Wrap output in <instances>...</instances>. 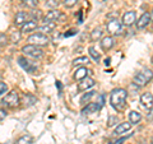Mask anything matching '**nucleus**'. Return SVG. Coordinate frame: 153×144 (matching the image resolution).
I'll return each instance as SVG.
<instances>
[{
  "instance_id": "nucleus-1",
  "label": "nucleus",
  "mask_w": 153,
  "mask_h": 144,
  "mask_svg": "<svg viewBox=\"0 0 153 144\" xmlns=\"http://www.w3.org/2000/svg\"><path fill=\"white\" fill-rule=\"evenodd\" d=\"M126 98H128V91L124 88H116L110 93V105L116 111H123L126 106Z\"/></svg>"
},
{
  "instance_id": "nucleus-2",
  "label": "nucleus",
  "mask_w": 153,
  "mask_h": 144,
  "mask_svg": "<svg viewBox=\"0 0 153 144\" xmlns=\"http://www.w3.org/2000/svg\"><path fill=\"white\" fill-rule=\"evenodd\" d=\"M153 79V71L148 68H144L142 69L140 71H138V73L134 75L133 78V83L137 85V87H146V85L149 83V82Z\"/></svg>"
},
{
  "instance_id": "nucleus-3",
  "label": "nucleus",
  "mask_w": 153,
  "mask_h": 144,
  "mask_svg": "<svg viewBox=\"0 0 153 144\" xmlns=\"http://www.w3.org/2000/svg\"><path fill=\"white\" fill-rule=\"evenodd\" d=\"M1 106L7 108H16L21 105V96L17 91H9L1 98Z\"/></svg>"
},
{
  "instance_id": "nucleus-4",
  "label": "nucleus",
  "mask_w": 153,
  "mask_h": 144,
  "mask_svg": "<svg viewBox=\"0 0 153 144\" xmlns=\"http://www.w3.org/2000/svg\"><path fill=\"white\" fill-rule=\"evenodd\" d=\"M22 52L26 57H30V59H33V60H40L45 56V51L41 47L33 46L30 44H27L22 47Z\"/></svg>"
},
{
  "instance_id": "nucleus-5",
  "label": "nucleus",
  "mask_w": 153,
  "mask_h": 144,
  "mask_svg": "<svg viewBox=\"0 0 153 144\" xmlns=\"http://www.w3.org/2000/svg\"><path fill=\"white\" fill-rule=\"evenodd\" d=\"M27 42L30 45L33 46H37V47H45L50 44V38L47 37L46 35H42L40 32H36V33H32V35L27 38Z\"/></svg>"
},
{
  "instance_id": "nucleus-6",
  "label": "nucleus",
  "mask_w": 153,
  "mask_h": 144,
  "mask_svg": "<svg viewBox=\"0 0 153 144\" xmlns=\"http://www.w3.org/2000/svg\"><path fill=\"white\" fill-rule=\"evenodd\" d=\"M17 61H18L19 66H21L23 70H26V73H28V74H36L37 73L38 66L33 63V61H31L30 59H27L26 56H19L17 59Z\"/></svg>"
},
{
  "instance_id": "nucleus-7",
  "label": "nucleus",
  "mask_w": 153,
  "mask_h": 144,
  "mask_svg": "<svg viewBox=\"0 0 153 144\" xmlns=\"http://www.w3.org/2000/svg\"><path fill=\"white\" fill-rule=\"evenodd\" d=\"M106 30L110 35H120L121 31H123V23L119 21L117 18H114V19H108L106 22Z\"/></svg>"
},
{
  "instance_id": "nucleus-8",
  "label": "nucleus",
  "mask_w": 153,
  "mask_h": 144,
  "mask_svg": "<svg viewBox=\"0 0 153 144\" xmlns=\"http://www.w3.org/2000/svg\"><path fill=\"white\" fill-rule=\"evenodd\" d=\"M28 19H31V13H28L26 10H19V12L16 13V16H14L13 23H14V26L16 27L21 28L28 21Z\"/></svg>"
},
{
  "instance_id": "nucleus-9",
  "label": "nucleus",
  "mask_w": 153,
  "mask_h": 144,
  "mask_svg": "<svg viewBox=\"0 0 153 144\" xmlns=\"http://www.w3.org/2000/svg\"><path fill=\"white\" fill-rule=\"evenodd\" d=\"M63 13H61L59 9H51V10L47 12L45 16H44V23L46 22H57V21H60L61 18H63Z\"/></svg>"
},
{
  "instance_id": "nucleus-10",
  "label": "nucleus",
  "mask_w": 153,
  "mask_h": 144,
  "mask_svg": "<svg viewBox=\"0 0 153 144\" xmlns=\"http://www.w3.org/2000/svg\"><path fill=\"white\" fill-rule=\"evenodd\" d=\"M38 28V19L37 18H31L21 27V33H31L36 31Z\"/></svg>"
},
{
  "instance_id": "nucleus-11",
  "label": "nucleus",
  "mask_w": 153,
  "mask_h": 144,
  "mask_svg": "<svg viewBox=\"0 0 153 144\" xmlns=\"http://www.w3.org/2000/svg\"><path fill=\"white\" fill-rule=\"evenodd\" d=\"M96 84V82L93 78H89V76H87V78L82 79L78 83V91L79 92H87V91H89L91 88H93Z\"/></svg>"
},
{
  "instance_id": "nucleus-12",
  "label": "nucleus",
  "mask_w": 153,
  "mask_h": 144,
  "mask_svg": "<svg viewBox=\"0 0 153 144\" xmlns=\"http://www.w3.org/2000/svg\"><path fill=\"white\" fill-rule=\"evenodd\" d=\"M137 22V13L134 10H130V12H126L125 14L123 16V26H126V27H130L133 26L134 23Z\"/></svg>"
},
{
  "instance_id": "nucleus-13",
  "label": "nucleus",
  "mask_w": 153,
  "mask_h": 144,
  "mask_svg": "<svg viewBox=\"0 0 153 144\" xmlns=\"http://www.w3.org/2000/svg\"><path fill=\"white\" fill-rule=\"evenodd\" d=\"M152 21V16L148 12L146 13H143L142 16L139 17V19H138V22H137V28L138 30H144V28L149 24Z\"/></svg>"
},
{
  "instance_id": "nucleus-14",
  "label": "nucleus",
  "mask_w": 153,
  "mask_h": 144,
  "mask_svg": "<svg viewBox=\"0 0 153 144\" xmlns=\"http://www.w3.org/2000/svg\"><path fill=\"white\" fill-rule=\"evenodd\" d=\"M100 46L103 51H110L115 46V40L112 36H105L101 38V42H100Z\"/></svg>"
},
{
  "instance_id": "nucleus-15",
  "label": "nucleus",
  "mask_w": 153,
  "mask_h": 144,
  "mask_svg": "<svg viewBox=\"0 0 153 144\" xmlns=\"http://www.w3.org/2000/svg\"><path fill=\"white\" fill-rule=\"evenodd\" d=\"M130 129H131V124H130V122H128V121L120 122V124H117L116 128H115L114 135H115V137H119V135H121V134L128 133L129 130H130Z\"/></svg>"
},
{
  "instance_id": "nucleus-16",
  "label": "nucleus",
  "mask_w": 153,
  "mask_h": 144,
  "mask_svg": "<svg viewBox=\"0 0 153 144\" xmlns=\"http://www.w3.org/2000/svg\"><path fill=\"white\" fill-rule=\"evenodd\" d=\"M140 103L142 106L146 108H152L153 107V94L151 92H144L140 94Z\"/></svg>"
},
{
  "instance_id": "nucleus-17",
  "label": "nucleus",
  "mask_w": 153,
  "mask_h": 144,
  "mask_svg": "<svg viewBox=\"0 0 153 144\" xmlns=\"http://www.w3.org/2000/svg\"><path fill=\"white\" fill-rule=\"evenodd\" d=\"M89 73H91V70H88L87 68H85V66H79V68H76V70L74 71L73 78H74V80L80 82L82 79L87 78Z\"/></svg>"
},
{
  "instance_id": "nucleus-18",
  "label": "nucleus",
  "mask_w": 153,
  "mask_h": 144,
  "mask_svg": "<svg viewBox=\"0 0 153 144\" xmlns=\"http://www.w3.org/2000/svg\"><path fill=\"white\" fill-rule=\"evenodd\" d=\"M101 107L97 105V102H89L87 103V106H84L82 108V114L83 115H92V114H96L97 111H100Z\"/></svg>"
},
{
  "instance_id": "nucleus-19",
  "label": "nucleus",
  "mask_w": 153,
  "mask_h": 144,
  "mask_svg": "<svg viewBox=\"0 0 153 144\" xmlns=\"http://www.w3.org/2000/svg\"><path fill=\"white\" fill-rule=\"evenodd\" d=\"M55 28H56V23H54V22H46L42 26L38 27L37 30H38V32H40V33H42V35H47V33H51L52 31L55 30Z\"/></svg>"
},
{
  "instance_id": "nucleus-20",
  "label": "nucleus",
  "mask_w": 153,
  "mask_h": 144,
  "mask_svg": "<svg viewBox=\"0 0 153 144\" xmlns=\"http://www.w3.org/2000/svg\"><path fill=\"white\" fill-rule=\"evenodd\" d=\"M142 121V114H139L138 111H130L129 112V122L131 125H137Z\"/></svg>"
},
{
  "instance_id": "nucleus-21",
  "label": "nucleus",
  "mask_w": 153,
  "mask_h": 144,
  "mask_svg": "<svg viewBox=\"0 0 153 144\" xmlns=\"http://www.w3.org/2000/svg\"><path fill=\"white\" fill-rule=\"evenodd\" d=\"M33 143V137L30 135V134H25V135L19 137L14 144H32Z\"/></svg>"
},
{
  "instance_id": "nucleus-22",
  "label": "nucleus",
  "mask_w": 153,
  "mask_h": 144,
  "mask_svg": "<svg viewBox=\"0 0 153 144\" xmlns=\"http://www.w3.org/2000/svg\"><path fill=\"white\" fill-rule=\"evenodd\" d=\"M102 35H103V31H102V28L101 27H97V28H94V30L91 32V41H98V40H101L102 38Z\"/></svg>"
},
{
  "instance_id": "nucleus-23",
  "label": "nucleus",
  "mask_w": 153,
  "mask_h": 144,
  "mask_svg": "<svg viewBox=\"0 0 153 144\" xmlns=\"http://www.w3.org/2000/svg\"><path fill=\"white\" fill-rule=\"evenodd\" d=\"M37 102V98L35 97L33 94L31 93H26L25 96H23V103L26 105V106H32V105H35Z\"/></svg>"
},
{
  "instance_id": "nucleus-24",
  "label": "nucleus",
  "mask_w": 153,
  "mask_h": 144,
  "mask_svg": "<svg viewBox=\"0 0 153 144\" xmlns=\"http://www.w3.org/2000/svg\"><path fill=\"white\" fill-rule=\"evenodd\" d=\"M94 91H87V93H84L82 97H80V105H83V106H85L87 103H89L91 98L94 96Z\"/></svg>"
},
{
  "instance_id": "nucleus-25",
  "label": "nucleus",
  "mask_w": 153,
  "mask_h": 144,
  "mask_svg": "<svg viewBox=\"0 0 153 144\" xmlns=\"http://www.w3.org/2000/svg\"><path fill=\"white\" fill-rule=\"evenodd\" d=\"M85 64H89V59L87 56H80V57H76V59L73 60V65L74 66H84Z\"/></svg>"
},
{
  "instance_id": "nucleus-26",
  "label": "nucleus",
  "mask_w": 153,
  "mask_h": 144,
  "mask_svg": "<svg viewBox=\"0 0 153 144\" xmlns=\"http://www.w3.org/2000/svg\"><path fill=\"white\" fill-rule=\"evenodd\" d=\"M88 52H89V56L92 57V59L96 61V63H100V60H101V54L96 50L94 46H91L88 49Z\"/></svg>"
},
{
  "instance_id": "nucleus-27",
  "label": "nucleus",
  "mask_w": 153,
  "mask_h": 144,
  "mask_svg": "<svg viewBox=\"0 0 153 144\" xmlns=\"http://www.w3.org/2000/svg\"><path fill=\"white\" fill-rule=\"evenodd\" d=\"M21 36H22V33L19 32V31H13V32H10V36H9V42H12V44L17 45L18 42L21 41Z\"/></svg>"
},
{
  "instance_id": "nucleus-28",
  "label": "nucleus",
  "mask_w": 153,
  "mask_h": 144,
  "mask_svg": "<svg viewBox=\"0 0 153 144\" xmlns=\"http://www.w3.org/2000/svg\"><path fill=\"white\" fill-rule=\"evenodd\" d=\"M22 1H23V5L26 8H30V9L36 8L38 4V0H22Z\"/></svg>"
},
{
  "instance_id": "nucleus-29",
  "label": "nucleus",
  "mask_w": 153,
  "mask_h": 144,
  "mask_svg": "<svg viewBox=\"0 0 153 144\" xmlns=\"http://www.w3.org/2000/svg\"><path fill=\"white\" fill-rule=\"evenodd\" d=\"M9 44V37L5 35V33H0V46H8Z\"/></svg>"
},
{
  "instance_id": "nucleus-30",
  "label": "nucleus",
  "mask_w": 153,
  "mask_h": 144,
  "mask_svg": "<svg viewBox=\"0 0 153 144\" xmlns=\"http://www.w3.org/2000/svg\"><path fill=\"white\" fill-rule=\"evenodd\" d=\"M59 4H60L59 0H46V7H49L51 9H56Z\"/></svg>"
},
{
  "instance_id": "nucleus-31",
  "label": "nucleus",
  "mask_w": 153,
  "mask_h": 144,
  "mask_svg": "<svg viewBox=\"0 0 153 144\" xmlns=\"http://www.w3.org/2000/svg\"><path fill=\"white\" fill-rule=\"evenodd\" d=\"M8 93V84L4 82H0V97L5 96Z\"/></svg>"
},
{
  "instance_id": "nucleus-32",
  "label": "nucleus",
  "mask_w": 153,
  "mask_h": 144,
  "mask_svg": "<svg viewBox=\"0 0 153 144\" xmlns=\"http://www.w3.org/2000/svg\"><path fill=\"white\" fill-rule=\"evenodd\" d=\"M119 122V117L117 116H110L107 120V126H114Z\"/></svg>"
},
{
  "instance_id": "nucleus-33",
  "label": "nucleus",
  "mask_w": 153,
  "mask_h": 144,
  "mask_svg": "<svg viewBox=\"0 0 153 144\" xmlns=\"http://www.w3.org/2000/svg\"><path fill=\"white\" fill-rule=\"evenodd\" d=\"M76 3H78V0H64V1H63V5H64L65 8H73Z\"/></svg>"
},
{
  "instance_id": "nucleus-34",
  "label": "nucleus",
  "mask_w": 153,
  "mask_h": 144,
  "mask_svg": "<svg viewBox=\"0 0 153 144\" xmlns=\"http://www.w3.org/2000/svg\"><path fill=\"white\" fill-rule=\"evenodd\" d=\"M8 116V111L5 108H3V107H0V122L3 121V120H5Z\"/></svg>"
},
{
  "instance_id": "nucleus-35",
  "label": "nucleus",
  "mask_w": 153,
  "mask_h": 144,
  "mask_svg": "<svg viewBox=\"0 0 153 144\" xmlns=\"http://www.w3.org/2000/svg\"><path fill=\"white\" fill-rule=\"evenodd\" d=\"M96 102H97V105L100 107H103V105H105V98H103V96H98V98H97V101H96Z\"/></svg>"
},
{
  "instance_id": "nucleus-36",
  "label": "nucleus",
  "mask_w": 153,
  "mask_h": 144,
  "mask_svg": "<svg viewBox=\"0 0 153 144\" xmlns=\"http://www.w3.org/2000/svg\"><path fill=\"white\" fill-rule=\"evenodd\" d=\"M129 137H130V135H128V137H123V138H119L116 142H114V143H110V144H123V143L125 142V140H126V139H128Z\"/></svg>"
},
{
  "instance_id": "nucleus-37",
  "label": "nucleus",
  "mask_w": 153,
  "mask_h": 144,
  "mask_svg": "<svg viewBox=\"0 0 153 144\" xmlns=\"http://www.w3.org/2000/svg\"><path fill=\"white\" fill-rule=\"evenodd\" d=\"M76 33H78V31H76V30H70V31H68V32H65L64 36H65V37H70V36L76 35Z\"/></svg>"
},
{
  "instance_id": "nucleus-38",
  "label": "nucleus",
  "mask_w": 153,
  "mask_h": 144,
  "mask_svg": "<svg viewBox=\"0 0 153 144\" xmlns=\"http://www.w3.org/2000/svg\"><path fill=\"white\" fill-rule=\"evenodd\" d=\"M148 119H152L153 117V110H152V111H151V114H149V116H147Z\"/></svg>"
},
{
  "instance_id": "nucleus-39",
  "label": "nucleus",
  "mask_w": 153,
  "mask_h": 144,
  "mask_svg": "<svg viewBox=\"0 0 153 144\" xmlns=\"http://www.w3.org/2000/svg\"><path fill=\"white\" fill-rule=\"evenodd\" d=\"M105 64L108 65V64H110V59H106V61H105Z\"/></svg>"
},
{
  "instance_id": "nucleus-40",
  "label": "nucleus",
  "mask_w": 153,
  "mask_h": 144,
  "mask_svg": "<svg viewBox=\"0 0 153 144\" xmlns=\"http://www.w3.org/2000/svg\"><path fill=\"white\" fill-rule=\"evenodd\" d=\"M151 144H153V138H152V140H151Z\"/></svg>"
},
{
  "instance_id": "nucleus-41",
  "label": "nucleus",
  "mask_w": 153,
  "mask_h": 144,
  "mask_svg": "<svg viewBox=\"0 0 153 144\" xmlns=\"http://www.w3.org/2000/svg\"><path fill=\"white\" fill-rule=\"evenodd\" d=\"M152 64H153V56H152Z\"/></svg>"
},
{
  "instance_id": "nucleus-42",
  "label": "nucleus",
  "mask_w": 153,
  "mask_h": 144,
  "mask_svg": "<svg viewBox=\"0 0 153 144\" xmlns=\"http://www.w3.org/2000/svg\"><path fill=\"white\" fill-rule=\"evenodd\" d=\"M152 17H153V13H152Z\"/></svg>"
}]
</instances>
